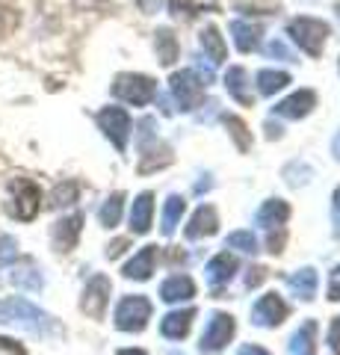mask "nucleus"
<instances>
[{
	"label": "nucleus",
	"mask_w": 340,
	"mask_h": 355,
	"mask_svg": "<svg viewBox=\"0 0 340 355\" xmlns=\"http://www.w3.org/2000/svg\"><path fill=\"white\" fill-rule=\"evenodd\" d=\"M0 323L3 326H15L21 331H30V335H57L60 331V323L53 320L48 311H42L39 305L27 302L21 296H12V299H0Z\"/></svg>",
	"instance_id": "1"
},
{
	"label": "nucleus",
	"mask_w": 340,
	"mask_h": 355,
	"mask_svg": "<svg viewBox=\"0 0 340 355\" xmlns=\"http://www.w3.org/2000/svg\"><path fill=\"white\" fill-rule=\"evenodd\" d=\"M42 207V190L36 181L30 178H12L9 181V202H6V214L12 219H21V222H30L36 219Z\"/></svg>",
	"instance_id": "2"
},
{
	"label": "nucleus",
	"mask_w": 340,
	"mask_h": 355,
	"mask_svg": "<svg viewBox=\"0 0 340 355\" xmlns=\"http://www.w3.org/2000/svg\"><path fill=\"white\" fill-rule=\"evenodd\" d=\"M151 128H154L151 119L139 121V154H142L139 172H154V169H163V166L172 163V148L163 139H157V133Z\"/></svg>",
	"instance_id": "3"
},
{
	"label": "nucleus",
	"mask_w": 340,
	"mask_h": 355,
	"mask_svg": "<svg viewBox=\"0 0 340 355\" xmlns=\"http://www.w3.org/2000/svg\"><path fill=\"white\" fill-rule=\"evenodd\" d=\"M287 33H290L293 42L299 44L305 53H311V57H320L323 44L328 39V24H325V21H316V18H296V21H290Z\"/></svg>",
	"instance_id": "4"
},
{
	"label": "nucleus",
	"mask_w": 340,
	"mask_h": 355,
	"mask_svg": "<svg viewBox=\"0 0 340 355\" xmlns=\"http://www.w3.org/2000/svg\"><path fill=\"white\" fill-rule=\"evenodd\" d=\"M113 95L134 107H145L157 95V83L145 74H118L113 83Z\"/></svg>",
	"instance_id": "5"
},
{
	"label": "nucleus",
	"mask_w": 340,
	"mask_h": 355,
	"mask_svg": "<svg viewBox=\"0 0 340 355\" xmlns=\"http://www.w3.org/2000/svg\"><path fill=\"white\" fill-rule=\"evenodd\" d=\"M169 89H172L175 101H178V107L184 110V113L195 110V107L202 104V98H204V80L195 71H178V74H172Z\"/></svg>",
	"instance_id": "6"
},
{
	"label": "nucleus",
	"mask_w": 340,
	"mask_h": 355,
	"mask_svg": "<svg viewBox=\"0 0 340 355\" xmlns=\"http://www.w3.org/2000/svg\"><path fill=\"white\" fill-rule=\"evenodd\" d=\"M151 320V302L145 296H125L116 308V326L122 331H142Z\"/></svg>",
	"instance_id": "7"
},
{
	"label": "nucleus",
	"mask_w": 340,
	"mask_h": 355,
	"mask_svg": "<svg viewBox=\"0 0 340 355\" xmlns=\"http://www.w3.org/2000/svg\"><path fill=\"white\" fill-rule=\"evenodd\" d=\"M98 128H101V133L113 142L118 151L127 148V139H130V116H127V110L104 107L101 113H98Z\"/></svg>",
	"instance_id": "8"
},
{
	"label": "nucleus",
	"mask_w": 340,
	"mask_h": 355,
	"mask_svg": "<svg viewBox=\"0 0 340 355\" xmlns=\"http://www.w3.org/2000/svg\"><path fill=\"white\" fill-rule=\"evenodd\" d=\"M109 293H113V284H109L107 275H92L83 287V299H80V311L92 320H101L107 314V305H109Z\"/></svg>",
	"instance_id": "9"
},
{
	"label": "nucleus",
	"mask_w": 340,
	"mask_h": 355,
	"mask_svg": "<svg viewBox=\"0 0 340 355\" xmlns=\"http://www.w3.org/2000/svg\"><path fill=\"white\" fill-rule=\"evenodd\" d=\"M234 329H237L234 317H231V314H222V311H216V314L207 320L199 349H202V352H219L228 340L234 338Z\"/></svg>",
	"instance_id": "10"
},
{
	"label": "nucleus",
	"mask_w": 340,
	"mask_h": 355,
	"mask_svg": "<svg viewBox=\"0 0 340 355\" xmlns=\"http://www.w3.org/2000/svg\"><path fill=\"white\" fill-rule=\"evenodd\" d=\"M287 320V302L278 296V293H267L260 296L255 308H251V323L260 326V329H276Z\"/></svg>",
	"instance_id": "11"
},
{
	"label": "nucleus",
	"mask_w": 340,
	"mask_h": 355,
	"mask_svg": "<svg viewBox=\"0 0 340 355\" xmlns=\"http://www.w3.org/2000/svg\"><path fill=\"white\" fill-rule=\"evenodd\" d=\"M80 231H83V214H71V216L60 219L57 225H53V231H51L57 252H71L74 246H78V240H80Z\"/></svg>",
	"instance_id": "12"
},
{
	"label": "nucleus",
	"mask_w": 340,
	"mask_h": 355,
	"mask_svg": "<svg viewBox=\"0 0 340 355\" xmlns=\"http://www.w3.org/2000/svg\"><path fill=\"white\" fill-rule=\"evenodd\" d=\"M207 284L213 287V291L219 293L222 287H228V282L234 279V272H237V258L234 254H228V252H222V254H216V258L207 263Z\"/></svg>",
	"instance_id": "13"
},
{
	"label": "nucleus",
	"mask_w": 340,
	"mask_h": 355,
	"mask_svg": "<svg viewBox=\"0 0 340 355\" xmlns=\"http://www.w3.org/2000/svg\"><path fill=\"white\" fill-rule=\"evenodd\" d=\"M316 104V95L311 89H299V92H293L290 98H284V101L276 104V116H284V119H305L314 110Z\"/></svg>",
	"instance_id": "14"
},
{
	"label": "nucleus",
	"mask_w": 340,
	"mask_h": 355,
	"mask_svg": "<svg viewBox=\"0 0 340 355\" xmlns=\"http://www.w3.org/2000/svg\"><path fill=\"white\" fill-rule=\"evenodd\" d=\"M154 261H157V246H142L134 258L125 263V279H136V282H148L154 272Z\"/></svg>",
	"instance_id": "15"
},
{
	"label": "nucleus",
	"mask_w": 340,
	"mask_h": 355,
	"mask_svg": "<svg viewBox=\"0 0 340 355\" xmlns=\"http://www.w3.org/2000/svg\"><path fill=\"white\" fill-rule=\"evenodd\" d=\"M216 228H219L216 210H213L211 205H202V207L193 214L190 225H186V237H190V240H202V237L216 234Z\"/></svg>",
	"instance_id": "16"
},
{
	"label": "nucleus",
	"mask_w": 340,
	"mask_h": 355,
	"mask_svg": "<svg viewBox=\"0 0 340 355\" xmlns=\"http://www.w3.org/2000/svg\"><path fill=\"white\" fill-rule=\"evenodd\" d=\"M151 216H154V196L139 193L134 207H130V231H134V234H148L151 231Z\"/></svg>",
	"instance_id": "17"
},
{
	"label": "nucleus",
	"mask_w": 340,
	"mask_h": 355,
	"mask_svg": "<svg viewBox=\"0 0 340 355\" xmlns=\"http://www.w3.org/2000/svg\"><path fill=\"white\" fill-rule=\"evenodd\" d=\"M287 216H290V205H287V202H281V198H269V202H263V205H260L255 222H258L260 228L272 231V228H281L284 222H287Z\"/></svg>",
	"instance_id": "18"
},
{
	"label": "nucleus",
	"mask_w": 340,
	"mask_h": 355,
	"mask_svg": "<svg viewBox=\"0 0 340 355\" xmlns=\"http://www.w3.org/2000/svg\"><path fill=\"white\" fill-rule=\"evenodd\" d=\"M193 320H195V311H193V308H186V311H172V314H166V317H163V323H160L163 338H169V340L186 338V335H190Z\"/></svg>",
	"instance_id": "19"
},
{
	"label": "nucleus",
	"mask_w": 340,
	"mask_h": 355,
	"mask_svg": "<svg viewBox=\"0 0 340 355\" xmlns=\"http://www.w3.org/2000/svg\"><path fill=\"white\" fill-rule=\"evenodd\" d=\"M316 284H320V279H316V270H311V266H302L299 272L287 275V287L302 299V302H314Z\"/></svg>",
	"instance_id": "20"
},
{
	"label": "nucleus",
	"mask_w": 340,
	"mask_h": 355,
	"mask_svg": "<svg viewBox=\"0 0 340 355\" xmlns=\"http://www.w3.org/2000/svg\"><path fill=\"white\" fill-rule=\"evenodd\" d=\"M316 331H320L316 320H305L290 338V355H316Z\"/></svg>",
	"instance_id": "21"
},
{
	"label": "nucleus",
	"mask_w": 340,
	"mask_h": 355,
	"mask_svg": "<svg viewBox=\"0 0 340 355\" xmlns=\"http://www.w3.org/2000/svg\"><path fill=\"white\" fill-rule=\"evenodd\" d=\"M193 296H195V284L190 275H172V279H166L160 287L163 302H186V299H193Z\"/></svg>",
	"instance_id": "22"
},
{
	"label": "nucleus",
	"mask_w": 340,
	"mask_h": 355,
	"mask_svg": "<svg viewBox=\"0 0 340 355\" xmlns=\"http://www.w3.org/2000/svg\"><path fill=\"white\" fill-rule=\"evenodd\" d=\"M225 89H228V95L237 98L240 104H246V107L255 104V98H251V89H249V74H246V69H240V65H237V69H228Z\"/></svg>",
	"instance_id": "23"
},
{
	"label": "nucleus",
	"mask_w": 340,
	"mask_h": 355,
	"mask_svg": "<svg viewBox=\"0 0 340 355\" xmlns=\"http://www.w3.org/2000/svg\"><path fill=\"white\" fill-rule=\"evenodd\" d=\"M9 282L15 287H24V291H42V284H45L42 282V272L30 261L12 266V270H9Z\"/></svg>",
	"instance_id": "24"
},
{
	"label": "nucleus",
	"mask_w": 340,
	"mask_h": 355,
	"mask_svg": "<svg viewBox=\"0 0 340 355\" xmlns=\"http://www.w3.org/2000/svg\"><path fill=\"white\" fill-rule=\"evenodd\" d=\"M231 33H234L237 48L243 51V53L258 51V44H260V27H258V24H249V21H234Z\"/></svg>",
	"instance_id": "25"
},
{
	"label": "nucleus",
	"mask_w": 340,
	"mask_h": 355,
	"mask_svg": "<svg viewBox=\"0 0 340 355\" xmlns=\"http://www.w3.org/2000/svg\"><path fill=\"white\" fill-rule=\"evenodd\" d=\"M202 48H204V57L211 60V65H222L228 51H225V42L219 36L216 27H204L202 30Z\"/></svg>",
	"instance_id": "26"
},
{
	"label": "nucleus",
	"mask_w": 340,
	"mask_h": 355,
	"mask_svg": "<svg viewBox=\"0 0 340 355\" xmlns=\"http://www.w3.org/2000/svg\"><path fill=\"white\" fill-rule=\"evenodd\" d=\"M184 210H186V202L181 196H169L166 198V205H163V234H166V237L175 234V228H178Z\"/></svg>",
	"instance_id": "27"
},
{
	"label": "nucleus",
	"mask_w": 340,
	"mask_h": 355,
	"mask_svg": "<svg viewBox=\"0 0 340 355\" xmlns=\"http://www.w3.org/2000/svg\"><path fill=\"white\" fill-rule=\"evenodd\" d=\"M154 44H157V60L163 62V65H172L175 60H178V42H175V36H172V30H157L154 33Z\"/></svg>",
	"instance_id": "28"
},
{
	"label": "nucleus",
	"mask_w": 340,
	"mask_h": 355,
	"mask_svg": "<svg viewBox=\"0 0 340 355\" xmlns=\"http://www.w3.org/2000/svg\"><path fill=\"white\" fill-rule=\"evenodd\" d=\"M122 205H125V193H113L104 202V207L98 210V219H101L104 228H116L118 219H122Z\"/></svg>",
	"instance_id": "29"
},
{
	"label": "nucleus",
	"mask_w": 340,
	"mask_h": 355,
	"mask_svg": "<svg viewBox=\"0 0 340 355\" xmlns=\"http://www.w3.org/2000/svg\"><path fill=\"white\" fill-rule=\"evenodd\" d=\"M290 83V74H284V71H272V69H263L258 74V89H260V95H276L281 92L284 86Z\"/></svg>",
	"instance_id": "30"
},
{
	"label": "nucleus",
	"mask_w": 340,
	"mask_h": 355,
	"mask_svg": "<svg viewBox=\"0 0 340 355\" xmlns=\"http://www.w3.org/2000/svg\"><path fill=\"white\" fill-rule=\"evenodd\" d=\"M78 196H80V187L78 181H62L53 187V193H51V207H65V205H74L78 202Z\"/></svg>",
	"instance_id": "31"
},
{
	"label": "nucleus",
	"mask_w": 340,
	"mask_h": 355,
	"mask_svg": "<svg viewBox=\"0 0 340 355\" xmlns=\"http://www.w3.org/2000/svg\"><path fill=\"white\" fill-rule=\"evenodd\" d=\"M225 128H228V133L234 137V142H237L240 151H249V148H251V133H249V128H246L237 116H225Z\"/></svg>",
	"instance_id": "32"
},
{
	"label": "nucleus",
	"mask_w": 340,
	"mask_h": 355,
	"mask_svg": "<svg viewBox=\"0 0 340 355\" xmlns=\"http://www.w3.org/2000/svg\"><path fill=\"white\" fill-rule=\"evenodd\" d=\"M225 246L240 249V252H246V254H255V252H258V240H255V234H251V231H234V234H228Z\"/></svg>",
	"instance_id": "33"
},
{
	"label": "nucleus",
	"mask_w": 340,
	"mask_h": 355,
	"mask_svg": "<svg viewBox=\"0 0 340 355\" xmlns=\"http://www.w3.org/2000/svg\"><path fill=\"white\" fill-rule=\"evenodd\" d=\"M169 12L181 21H193L199 12H204V9L195 3V0H169Z\"/></svg>",
	"instance_id": "34"
},
{
	"label": "nucleus",
	"mask_w": 340,
	"mask_h": 355,
	"mask_svg": "<svg viewBox=\"0 0 340 355\" xmlns=\"http://www.w3.org/2000/svg\"><path fill=\"white\" fill-rule=\"evenodd\" d=\"M237 9H255V15H269V12H278V3H269V0H240Z\"/></svg>",
	"instance_id": "35"
},
{
	"label": "nucleus",
	"mask_w": 340,
	"mask_h": 355,
	"mask_svg": "<svg viewBox=\"0 0 340 355\" xmlns=\"http://www.w3.org/2000/svg\"><path fill=\"white\" fill-rule=\"evenodd\" d=\"M328 299H332V302H340V266H334L332 279H328Z\"/></svg>",
	"instance_id": "36"
},
{
	"label": "nucleus",
	"mask_w": 340,
	"mask_h": 355,
	"mask_svg": "<svg viewBox=\"0 0 340 355\" xmlns=\"http://www.w3.org/2000/svg\"><path fill=\"white\" fill-rule=\"evenodd\" d=\"M328 347L340 355V317L332 320V329H328Z\"/></svg>",
	"instance_id": "37"
},
{
	"label": "nucleus",
	"mask_w": 340,
	"mask_h": 355,
	"mask_svg": "<svg viewBox=\"0 0 340 355\" xmlns=\"http://www.w3.org/2000/svg\"><path fill=\"white\" fill-rule=\"evenodd\" d=\"M267 53H269V57H281V60H287V62H293V53L287 51V48H284V44L276 39V42H269V48H267Z\"/></svg>",
	"instance_id": "38"
},
{
	"label": "nucleus",
	"mask_w": 340,
	"mask_h": 355,
	"mask_svg": "<svg viewBox=\"0 0 340 355\" xmlns=\"http://www.w3.org/2000/svg\"><path fill=\"white\" fill-rule=\"evenodd\" d=\"M332 219H334V234L340 237V187L332 196Z\"/></svg>",
	"instance_id": "39"
},
{
	"label": "nucleus",
	"mask_w": 340,
	"mask_h": 355,
	"mask_svg": "<svg viewBox=\"0 0 340 355\" xmlns=\"http://www.w3.org/2000/svg\"><path fill=\"white\" fill-rule=\"evenodd\" d=\"M263 279H267V270H263V266H255V270H249V275H246V287H258Z\"/></svg>",
	"instance_id": "40"
},
{
	"label": "nucleus",
	"mask_w": 340,
	"mask_h": 355,
	"mask_svg": "<svg viewBox=\"0 0 340 355\" xmlns=\"http://www.w3.org/2000/svg\"><path fill=\"white\" fill-rule=\"evenodd\" d=\"M0 349H3V352H12V355H27L24 347H18V340H9V338H0Z\"/></svg>",
	"instance_id": "41"
},
{
	"label": "nucleus",
	"mask_w": 340,
	"mask_h": 355,
	"mask_svg": "<svg viewBox=\"0 0 340 355\" xmlns=\"http://www.w3.org/2000/svg\"><path fill=\"white\" fill-rule=\"evenodd\" d=\"M127 249V240H113L107 246V258H118V254H122Z\"/></svg>",
	"instance_id": "42"
},
{
	"label": "nucleus",
	"mask_w": 340,
	"mask_h": 355,
	"mask_svg": "<svg viewBox=\"0 0 340 355\" xmlns=\"http://www.w3.org/2000/svg\"><path fill=\"white\" fill-rule=\"evenodd\" d=\"M136 3H139L142 12H157L160 9V0H136Z\"/></svg>",
	"instance_id": "43"
},
{
	"label": "nucleus",
	"mask_w": 340,
	"mask_h": 355,
	"mask_svg": "<svg viewBox=\"0 0 340 355\" xmlns=\"http://www.w3.org/2000/svg\"><path fill=\"white\" fill-rule=\"evenodd\" d=\"M237 355H269V352H267V349H260V347H243Z\"/></svg>",
	"instance_id": "44"
},
{
	"label": "nucleus",
	"mask_w": 340,
	"mask_h": 355,
	"mask_svg": "<svg viewBox=\"0 0 340 355\" xmlns=\"http://www.w3.org/2000/svg\"><path fill=\"white\" fill-rule=\"evenodd\" d=\"M267 137H269V139H278V137H281V128L269 121V125H267Z\"/></svg>",
	"instance_id": "45"
},
{
	"label": "nucleus",
	"mask_w": 340,
	"mask_h": 355,
	"mask_svg": "<svg viewBox=\"0 0 340 355\" xmlns=\"http://www.w3.org/2000/svg\"><path fill=\"white\" fill-rule=\"evenodd\" d=\"M332 154H334V157L340 160V133H337V137H334V142H332Z\"/></svg>",
	"instance_id": "46"
},
{
	"label": "nucleus",
	"mask_w": 340,
	"mask_h": 355,
	"mask_svg": "<svg viewBox=\"0 0 340 355\" xmlns=\"http://www.w3.org/2000/svg\"><path fill=\"white\" fill-rule=\"evenodd\" d=\"M116 355H148L145 349H118Z\"/></svg>",
	"instance_id": "47"
},
{
	"label": "nucleus",
	"mask_w": 340,
	"mask_h": 355,
	"mask_svg": "<svg viewBox=\"0 0 340 355\" xmlns=\"http://www.w3.org/2000/svg\"><path fill=\"white\" fill-rule=\"evenodd\" d=\"M172 355H178V352H172Z\"/></svg>",
	"instance_id": "48"
}]
</instances>
